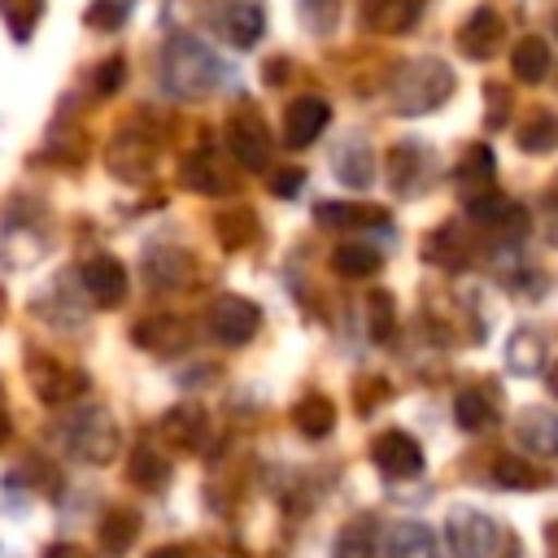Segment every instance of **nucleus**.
I'll return each mask as SVG.
<instances>
[{"instance_id":"c9c22d12","label":"nucleus","mask_w":558,"mask_h":558,"mask_svg":"<svg viewBox=\"0 0 558 558\" xmlns=\"http://www.w3.org/2000/svg\"><path fill=\"white\" fill-rule=\"evenodd\" d=\"M379 266H384V253H379L375 244H362V240L340 244V248L331 253V270L344 275V279H366V275H375Z\"/></svg>"},{"instance_id":"09e8293b","label":"nucleus","mask_w":558,"mask_h":558,"mask_svg":"<svg viewBox=\"0 0 558 558\" xmlns=\"http://www.w3.org/2000/svg\"><path fill=\"white\" fill-rule=\"evenodd\" d=\"M549 392H554V397H558V366H554V371H549Z\"/></svg>"},{"instance_id":"4be33fe9","label":"nucleus","mask_w":558,"mask_h":558,"mask_svg":"<svg viewBox=\"0 0 558 558\" xmlns=\"http://www.w3.org/2000/svg\"><path fill=\"white\" fill-rule=\"evenodd\" d=\"M453 418H458V427H462V432H471V436L493 432V427L501 423L497 392H488V388H480V384L462 388V392L453 397Z\"/></svg>"},{"instance_id":"6e6552de","label":"nucleus","mask_w":558,"mask_h":558,"mask_svg":"<svg viewBox=\"0 0 558 558\" xmlns=\"http://www.w3.org/2000/svg\"><path fill=\"white\" fill-rule=\"evenodd\" d=\"M466 218H471L475 227L501 235V240H523L527 227H532V222H527V209L514 205L510 196H497V192H475V196L466 201Z\"/></svg>"},{"instance_id":"a19ab883","label":"nucleus","mask_w":558,"mask_h":558,"mask_svg":"<svg viewBox=\"0 0 558 558\" xmlns=\"http://www.w3.org/2000/svg\"><path fill=\"white\" fill-rule=\"evenodd\" d=\"M296 4H301V17H305V26L314 35L336 26V0H296Z\"/></svg>"},{"instance_id":"0eeeda50","label":"nucleus","mask_w":558,"mask_h":558,"mask_svg":"<svg viewBox=\"0 0 558 558\" xmlns=\"http://www.w3.org/2000/svg\"><path fill=\"white\" fill-rule=\"evenodd\" d=\"M227 153L244 166V170H262L270 166V131L262 122L257 109H235L227 118Z\"/></svg>"},{"instance_id":"f03ea898","label":"nucleus","mask_w":558,"mask_h":558,"mask_svg":"<svg viewBox=\"0 0 558 558\" xmlns=\"http://www.w3.org/2000/svg\"><path fill=\"white\" fill-rule=\"evenodd\" d=\"M453 70L436 57H418V61H405L397 74H392V109L405 113V118H423L432 109H440L449 96H453Z\"/></svg>"},{"instance_id":"8fccbe9b","label":"nucleus","mask_w":558,"mask_h":558,"mask_svg":"<svg viewBox=\"0 0 558 558\" xmlns=\"http://www.w3.org/2000/svg\"><path fill=\"white\" fill-rule=\"evenodd\" d=\"M9 436V418H4V410H0V440Z\"/></svg>"},{"instance_id":"39448f33","label":"nucleus","mask_w":558,"mask_h":558,"mask_svg":"<svg viewBox=\"0 0 558 558\" xmlns=\"http://www.w3.org/2000/svg\"><path fill=\"white\" fill-rule=\"evenodd\" d=\"M388 183L397 196H423L436 183V153L418 140H401L388 153Z\"/></svg>"},{"instance_id":"423d86ee","label":"nucleus","mask_w":558,"mask_h":558,"mask_svg":"<svg viewBox=\"0 0 558 558\" xmlns=\"http://www.w3.org/2000/svg\"><path fill=\"white\" fill-rule=\"evenodd\" d=\"M257 327H262V310H257L248 296H240V292H227V296H218V301L209 305V331H214V340L227 344V349L248 344V340L257 336Z\"/></svg>"},{"instance_id":"9b49d317","label":"nucleus","mask_w":558,"mask_h":558,"mask_svg":"<svg viewBox=\"0 0 558 558\" xmlns=\"http://www.w3.org/2000/svg\"><path fill=\"white\" fill-rule=\"evenodd\" d=\"M506 44V17L493 9V4H480L475 13H466V22L458 26V48L475 61H488L497 57Z\"/></svg>"},{"instance_id":"7ed1b4c3","label":"nucleus","mask_w":558,"mask_h":558,"mask_svg":"<svg viewBox=\"0 0 558 558\" xmlns=\"http://www.w3.org/2000/svg\"><path fill=\"white\" fill-rule=\"evenodd\" d=\"M61 445L92 466H109L122 449V436H118V423L105 405H83L61 423Z\"/></svg>"},{"instance_id":"393cba45","label":"nucleus","mask_w":558,"mask_h":558,"mask_svg":"<svg viewBox=\"0 0 558 558\" xmlns=\"http://www.w3.org/2000/svg\"><path fill=\"white\" fill-rule=\"evenodd\" d=\"M314 222L331 231H362V227H384L388 214L379 205H353V201H323L314 205Z\"/></svg>"},{"instance_id":"b1692460","label":"nucleus","mask_w":558,"mask_h":558,"mask_svg":"<svg viewBox=\"0 0 558 558\" xmlns=\"http://www.w3.org/2000/svg\"><path fill=\"white\" fill-rule=\"evenodd\" d=\"M379 554L384 558H440L436 549V532L427 523H414V519H401L384 532L379 541Z\"/></svg>"},{"instance_id":"f8f14e48","label":"nucleus","mask_w":558,"mask_h":558,"mask_svg":"<svg viewBox=\"0 0 558 558\" xmlns=\"http://www.w3.org/2000/svg\"><path fill=\"white\" fill-rule=\"evenodd\" d=\"M78 283H83V292H87L100 310H113V305H122V296H126V266H122L118 257H109V253H96V257H87V262L78 266Z\"/></svg>"},{"instance_id":"5701e85b","label":"nucleus","mask_w":558,"mask_h":558,"mask_svg":"<svg viewBox=\"0 0 558 558\" xmlns=\"http://www.w3.org/2000/svg\"><path fill=\"white\" fill-rule=\"evenodd\" d=\"M514 440H519L527 453L558 458V414H554V410H541V405L519 410V418H514Z\"/></svg>"},{"instance_id":"ddd939ff","label":"nucleus","mask_w":558,"mask_h":558,"mask_svg":"<svg viewBox=\"0 0 558 558\" xmlns=\"http://www.w3.org/2000/svg\"><path fill=\"white\" fill-rule=\"evenodd\" d=\"M131 340L144 349V353H157V357H174L192 344V327L179 318V314H148L135 323Z\"/></svg>"},{"instance_id":"a18cd8bd","label":"nucleus","mask_w":558,"mask_h":558,"mask_svg":"<svg viewBox=\"0 0 558 558\" xmlns=\"http://www.w3.org/2000/svg\"><path fill=\"white\" fill-rule=\"evenodd\" d=\"M44 558H87V549H83V545H74V541H57V545H48V549H44Z\"/></svg>"},{"instance_id":"2f4dec72","label":"nucleus","mask_w":558,"mask_h":558,"mask_svg":"<svg viewBox=\"0 0 558 558\" xmlns=\"http://www.w3.org/2000/svg\"><path fill=\"white\" fill-rule=\"evenodd\" d=\"M375 554H379V527H375V519H349L336 532L331 558H375Z\"/></svg>"},{"instance_id":"dca6fc26","label":"nucleus","mask_w":558,"mask_h":558,"mask_svg":"<svg viewBox=\"0 0 558 558\" xmlns=\"http://www.w3.org/2000/svg\"><path fill=\"white\" fill-rule=\"evenodd\" d=\"M153 140L148 135H140V131H118L113 135V144H109V153H105V161H109V170L118 174V179H131V183H140V179H148V170H153Z\"/></svg>"},{"instance_id":"bb28decb","label":"nucleus","mask_w":558,"mask_h":558,"mask_svg":"<svg viewBox=\"0 0 558 558\" xmlns=\"http://www.w3.org/2000/svg\"><path fill=\"white\" fill-rule=\"evenodd\" d=\"M506 371L510 375H541V366H545V357H549V349H545V336L536 331V327H514L510 336H506Z\"/></svg>"},{"instance_id":"6ab92c4d","label":"nucleus","mask_w":558,"mask_h":558,"mask_svg":"<svg viewBox=\"0 0 558 558\" xmlns=\"http://www.w3.org/2000/svg\"><path fill=\"white\" fill-rule=\"evenodd\" d=\"M48 253V231L39 222H9L4 227V244H0V262L9 270H26L35 262H44Z\"/></svg>"},{"instance_id":"e433bc0d","label":"nucleus","mask_w":558,"mask_h":558,"mask_svg":"<svg viewBox=\"0 0 558 558\" xmlns=\"http://www.w3.org/2000/svg\"><path fill=\"white\" fill-rule=\"evenodd\" d=\"M453 174H458V183H462V187H471V196H475V187H488V183H493V174H497V161H493L488 144L466 148Z\"/></svg>"},{"instance_id":"ea45409f","label":"nucleus","mask_w":558,"mask_h":558,"mask_svg":"<svg viewBox=\"0 0 558 558\" xmlns=\"http://www.w3.org/2000/svg\"><path fill=\"white\" fill-rule=\"evenodd\" d=\"M0 13L17 39H31L35 17H39V0H0Z\"/></svg>"},{"instance_id":"2eb2a0df","label":"nucleus","mask_w":558,"mask_h":558,"mask_svg":"<svg viewBox=\"0 0 558 558\" xmlns=\"http://www.w3.org/2000/svg\"><path fill=\"white\" fill-rule=\"evenodd\" d=\"M214 26L222 31L227 44H235V48H253V44L262 39V31H266V13H262L257 0H218V17H214Z\"/></svg>"},{"instance_id":"7c9ffc66","label":"nucleus","mask_w":558,"mask_h":558,"mask_svg":"<svg viewBox=\"0 0 558 558\" xmlns=\"http://www.w3.org/2000/svg\"><path fill=\"white\" fill-rule=\"evenodd\" d=\"M96 536H100V549L118 558V554H126V549L135 545V536H140V514L126 510V506H113V510L100 519Z\"/></svg>"},{"instance_id":"4c0bfd02","label":"nucleus","mask_w":558,"mask_h":558,"mask_svg":"<svg viewBox=\"0 0 558 558\" xmlns=\"http://www.w3.org/2000/svg\"><path fill=\"white\" fill-rule=\"evenodd\" d=\"M519 148L523 153H549V148H558V113H532L523 126H519Z\"/></svg>"},{"instance_id":"412c9836","label":"nucleus","mask_w":558,"mask_h":558,"mask_svg":"<svg viewBox=\"0 0 558 558\" xmlns=\"http://www.w3.org/2000/svg\"><path fill=\"white\" fill-rule=\"evenodd\" d=\"M144 275H148L153 288L170 292V288H183L196 275V262L174 244H157V248H144Z\"/></svg>"},{"instance_id":"a211bd4d","label":"nucleus","mask_w":558,"mask_h":558,"mask_svg":"<svg viewBox=\"0 0 558 558\" xmlns=\"http://www.w3.org/2000/svg\"><path fill=\"white\" fill-rule=\"evenodd\" d=\"M157 436H161V445L174 449V453L201 449V440H205V410H201V405H170V410L161 414V423H157Z\"/></svg>"},{"instance_id":"de8ad7c7","label":"nucleus","mask_w":558,"mask_h":558,"mask_svg":"<svg viewBox=\"0 0 558 558\" xmlns=\"http://www.w3.org/2000/svg\"><path fill=\"white\" fill-rule=\"evenodd\" d=\"M148 558H187V554H183L179 545H161V549H153Z\"/></svg>"},{"instance_id":"3c124183","label":"nucleus","mask_w":558,"mask_h":558,"mask_svg":"<svg viewBox=\"0 0 558 558\" xmlns=\"http://www.w3.org/2000/svg\"><path fill=\"white\" fill-rule=\"evenodd\" d=\"M0 318H4V292H0Z\"/></svg>"},{"instance_id":"473e14b6","label":"nucleus","mask_w":558,"mask_h":558,"mask_svg":"<svg viewBox=\"0 0 558 558\" xmlns=\"http://www.w3.org/2000/svg\"><path fill=\"white\" fill-rule=\"evenodd\" d=\"M214 235L222 240V248H227V253H235V248H248V244L257 240V214H253L248 205L222 209V214L214 218Z\"/></svg>"},{"instance_id":"c85d7f7f","label":"nucleus","mask_w":558,"mask_h":558,"mask_svg":"<svg viewBox=\"0 0 558 558\" xmlns=\"http://www.w3.org/2000/svg\"><path fill=\"white\" fill-rule=\"evenodd\" d=\"M493 484H501L510 493H536V488L549 484V475L541 466H532L527 458H519V453H501L493 462Z\"/></svg>"},{"instance_id":"a878e982","label":"nucleus","mask_w":558,"mask_h":558,"mask_svg":"<svg viewBox=\"0 0 558 558\" xmlns=\"http://www.w3.org/2000/svg\"><path fill=\"white\" fill-rule=\"evenodd\" d=\"M331 170H336V179L344 183V187H353V192H366L371 187V179H375V157H371V144L366 140H344L340 148H336V157H331Z\"/></svg>"},{"instance_id":"37998d69","label":"nucleus","mask_w":558,"mask_h":558,"mask_svg":"<svg viewBox=\"0 0 558 558\" xmlns=\"http://www.w3.org/2000/svg\"><path fill=\"white\" fill-rule=\"evenodd\" d=\"M122 78H126V61H122V57H109V61H100V70H96V92H100V96H113V92L122 87Z\"/></svg>"},{"instance_id":"58836bf2","label":"nucleus","mask_w":558,"mask_h":558,"mask_svg":"<svg viewBox=\"0 0 558 558\" xmlns=\"http://www.w3.org/2000/svg\"><path fill=\"white\" fill-rule=\"evenodd\" d=\"M366 331L375 340H392V331H397V301H392V292H384V288L366 292Z\"/></svg>"},{"instance_id":"9d476101","label":"nucleus","mask_w":558,"mask_h":558,"mask_svg":"<svg viewBox=\"0 0 558 558\" xmlns=\"http://www.w3.org/2000/svg\"><path fill=\"white\" fill-rule=\"evenodd\" d=\"M31 384H35V397L48 401V405H65L74 401L83 388H87V375L57 362V357H44V353H31V366H26Z\"/></svg>"},{"instance_id":"79ce46f5","label":"nucleus","mask_w":558,"mask_h":558,"mask_svg":"<svg viewBox=\"0 0 558 558\" xmlns=\"http://www.w3.org/2000/svg\"><path fill=\"white\" fill-rule=\"evenodd\" d=\"M122 22H126V4H118V0H96L87 9V26H96V31H118Z\"/></svg>"},{"instance_id":"c03bdc74","label":"nucleus","mask_w":558,"mask_h":558,"mask_svg":"<svg viewBox=\"0 0 558 558\" xmlns=\"http://www.w3.org/2000/svg\"><path fill=\"white\" fill-rule=\"evenodd\" d=\"M305 187V170L301 166H279L275 174H270V192L275 196H296Z\"/></svg>"},{"instance_id":"20e7f679","label":"nucleus","mask_w":558,"mask_h":558,"mask_svg":"<svg viewBox=\"0 0 558 558\" xmlns=\"http://www.w3.org/2000/svg\"><path fill=\"white\" fill-rule=\"evenodd\" d=\"M445 545L453 558H497L506 545V532L493 514L471 510V506H453L445 514Z\"/></svg>"},{"instance_id":"49530a36","label":"nucleus","mask_w":558,"mask_h":558,"mask_svg":"<svg viewBox=\"0 0 558 558\" xmlns=\"http://www.w3.org/2000/svg\"><path fill=\"white\" fill-rule=\"evenodd\" d=\"M541 218H545V227H549V240L558 244V196H554V192L545 196V209H541Z\"/></svg>"},{"instance_id":"aec40b11","label":"nucleus","mask_w":558,"mask_h":558,"mask_svg":"<svg viewBox=\"0 0 558 558\" xmlns=\"http://www.w3.org/2000/svg\"><path fill=\"white\" fill-rule=\"evenodd\" d=\"M423 17V0H362V26L375 35H405Z\"/></svg>"},{"instance_id":"f704fd0d","label":"nucleus","mask_w":558,"mask_h":558,"mask_svg":"<svg viewBox=\"0 0 558 558\" xmlns=\"http://www.w3.org/2000/svg\"><path fill=\"white\" fill-rule=\"evenodd\" d=\"M466 257H471V244H466V235H462L458 222H445V227H436L427 235V262L458 270V266H466Z\"/></svg>"},{"instance_id":"f3484780","label":"nucleus","mask_w":558,"mask_h":558,"mask_svg":"<svg viewBox=\"0 0 558 558\" xmlns=\"http://www.w3.org/2000/svg\"><path fill=\"white\" fill-rule=\"evenodd\" d=\"M179 183L187 192H201V196H222L231 187V174H227V161L214 148H196L179 161Z\"/></svg>"},{"instance_id":"4468645a","label":"nucleus","mask_w":558,"mask_h":558,"mask_svg":"<svg viewBox=\"0 0 558 558\" xmlns=\"http://www.w3.org/2000/svg\"><path fill=\"white\" fill-rule=\"evenodd\" d=\"M331 122V105L323 96H296L283 113V144L292 148H310Z\"/></svg>"},{"instance_id":"c756f323","label":"nucleus","mask_w":558,"mask_h":558,"mask_svg":"<svg viewBox=\"0 0 558 558\" xmlns=\"http://www.w3.org/2000/svg\"><path fill=\"white\" fill-rule=\"evenodd\" d=\"M126 480L135 484V488H161L166 480H170V458L166 453H157L153 445H135L131 453H126Z\"/></svg>"},{"instance_id":"72a5a7b5","label":"nucleus","mask_w":558,"mask_h":558,"mask_svg":"<svg viewBox=\"0 0 558 558\" xmlns=\"http://www.w3.org/2000/svg\"><path fill=\"white\" fill-rule=\"evenodd\" d=\"M510 70L519 83H541L549 74V44L541 35H523L510 52Z\"/></svg>"},{"instance_id":"1a4fd4ad","label":"nucleus","mask_w":558,"mask_h":558,"mask_svg":"<svg viewBox=\"0 0 558 558\" xmlns=\"http://www.w3.org/2000/svg\"><path fill=\"white\" fill-rule=\"evenodd\" d=\"M371 462H375L379 475H388V480H414V475H423V449H418V440H414L410 432H401V427H388V432H379V436L371 440Z\"/></svg>"},{"instance_id":"f257e3e1","label":"nucleus","mask_w":558,"mask_h":558,"mask_svg":"<svg viewBox=\"0 0 558 558\" xmlns=\"http://www.w3.org/2000/svg\"><path fill=\"white\" fill-rule=\"evenodd\" d=\"M222 78V65L218 57L192 39V35H170L166 48H161V87L179 100H192V96H205L214 92Z\"/></svg>"},{"instance_id":"cd10ccee","label":"nucleus","mask_w":558,"mask_h":558,"mask_svg":"<svg viewBox=\"0 0 558 558\" xmlns=\"http://www.w3.org/2000/svg\"><path fill=\"white\" fill-rule=\"evenodd\" d=\"M292 423H296V432L310 436V440L331 436V427H336V405H331V397H323V392L301 397V401L292 405Z\"/></svg>"}]
</instances>
